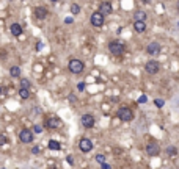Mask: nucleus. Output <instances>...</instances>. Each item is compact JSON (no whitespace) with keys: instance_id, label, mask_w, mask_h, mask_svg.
Instances as JSON below:
<instances>
[{"instance_id":"c85d7f7f","label":"nucleus","mask_w":179,"mask_h":169,"mask_svg":"<svg viewBox=\"0 0 179 169\" xmlns=\"http://www.w3.org/2000/svg\"><path fill=\"white\" fill-rule=\"evenodd\" d=\"M32 152H33V153H39V152H41V149H39V147H33Z\"/></svg>"},{"instance_id":"f3484780","label":"nucleus","mask_w":179,"mask_h":169,"mask_svg":"<svg viewBox=\"0 0 179 169\" xmlns=\"http://www.w3.org/2000/svg\"><path fill=\"white\" fill-rule=\"evenodd\" d=\"M135 20L144 22V20H146V13H144V11H137L135 13Z\"/></svg>"},{"instance_id":"9d476101","label":"nucleus","mask_w":179,"mask_h":169,"mask_svg":"<svg viewBox=\"0 0 179 169\" xmlns=\"http://www.w3.org/2000/svg\"><path fill=\"white\" fill-rule=\"evenodd\" d=\"M160 49H162V47H160L159 42H151V44L146 47V52H148L149 55H154V56H156V55L160 53Z\"/></svg>"},{"instance_id":"473e14b6","label":"nucleus","mask_w":179,"mask_h":169,"mask_svg":"<svg viewBox=\"0 0 179 169\" xmlns=\"http://www.w3.org/2000/svg\"><path fill=\"white\" fill-rule=\"evenodd\" d=\"M41 49H43V44L39 42V44H36V50H41Z\"/></svg>"},{"instance_id":"72a5a7b5","label":"nucleus","mask_w":179,"mask_h":169,"mask_svg":"<svg viewBox=\"0 0 179 169\" xmlns=\"http://www.w3.org/2000/svg\"><path fill=\"white\" fill-rule=\"evenodd\" d=\"M176 10L179 11V0H177V2H176Z\"/></svg>"},{"instance_id":"423d86ee","label":"nucleus","mask_w":179,"mask_h":169,"mask_svg":"<svg viewBox=\"0 0 179 169\" xmlns=\"http://www.w3.org/2000/svg\"><path fill=\"white\" fill-rule=\"evenodd\" d=\"M79 147H80V150H82V152L88 153V152H91V150H93V141H91V139H88V138H82V139H80V143H79Z\"/></svg>"},{"instance_id":"aec40b11","label":"nucleus","mask_w":179,"mask_h":169,"mask_svg":"<svg viewBox=\"0 0 179 169\" xmlns=\"http://www.w3.org/2000/svg\"><path fill=\"white\" fill-rule=\"evenodd\" d=\"M167 153L170 155V157H174V155H177V149H176V147H173V146H170L168 149H167Z\"/></svg>"},{"instance_id":"2f4dec72","label":"nucleus","mask_w":179,"mask_h":169,"mask_svg":"<svg viewBox=\"0 0 179 169\" xmlns=\"http://www.w3.org/2000/svg\"><path fill=\"white\" fill-rule=\"evenodd\" d=\"M0 144H6V136L5 135H2V143H0Z\"/></svg>"},{"instance_id":"20e7f679","label":"nucleus","mask_w":179,"mask_h":169,"mask_svg":"<svg viewBox=\"0 0 179 169\" xmlns=\"http://www.w3.org/2000/svg\"><path fill=\"white\" fill-rule=\"evenodd\" d=\"M19 141H20V143H24V144L32 143V141H33V132L32 130H27V129L20 130L19 132Z\"/></svg>"},{"instance_id":"6e6552de","label":"nucleus","mask_w":179,"mask_h":169,"mask_svg":"<svg viewBox=\"0 0 179 169\" xmlns=\"http://www.w3.org/2000/svg\"><path fill=\"white\" fill-rule=\"evenodd\" d=\"M159 152H160V147L156 143H148L146 144V153L149 157H156V155H159Z\"/></svg>"},{"instance_id":"1a4fd4ad","label":"nucleus","mask_w":179,"mask_h":169,"mask_svg":"<svg viewBox=\"0 0 179 169\" xmlns=\"http://www.w3.org/2000/svg\"><path fill=\"white\" fill-rule=\"evenodd\" d=\"M61 125H63V122L60 121L58 116H50L47 119V127H49V129H60Z\"/></svg>"},{"instance_id":"a878e982","label":"nucleus","mask_w":179,"mask_h":169,"mask_svg":"<svg viewBox=\"0 0 179 169\" xmlns=\"http://www.w3.org/2000/svg\"><path fill=\"white\" fill-rule=\"evenodd\" d=\"M77 89H79V91H83V89H85V83L80 82V83L77 84Z\"/></svg>"},{"instance_id":"7ed1b4c3","label":"nucleus","mask_w":179,"mask_h":169,"mask_svg":"<svg viewBox=\"0 0 179 169\" xmlns=\"http://www.w3.org/2000/svg\"><path fill=\"white\" fill-rule=\"evenodd\" d=\"M68 67H69V70L72 74H82L85 69V64L82 60H71L69 64H68Z\"/></svg>"},{"instance_id":"9b49d317","label":"nucleus","mask_w":179,"mask_h":169,"mask_svg":"<svg viewBox=\"0 0 179 169\" xmlns=\"http://www.w3.org/2000/svg\"><path fill=\"white\" fill-rule=\"evenodd\" d=\"M82 125H83L85 129H91V127H94V117L91 114H83L82 116Z\"/></svg>"},{"instance_id":"ddd939ff","label":"nucleus","mask_w":179,"mask_h":169,"mask_svg":"<svg viewBox=\"0 0 179 169\" xmlns=\"http://www.w3.org/2000/svg\"><path fill=\"white\" fill-rule=\"evenodd\" d=\"M47 10L46 8H43V6H38V8L35 10V17L36 19H39V20H44L46 17H47Z\"/></svg>"},{"instance_id":"412c9836","label":"nucleus","mask_w":179,"mask_h":169,"mask_svg":"<svg viewBox=\"0 0 179 169\" xmlns=\"http://www.w3.org/2000/svg\"><path fill=\"white\" fill-rule=\"evenodd\" d=\"M71 13H72V14H79V13H80V6H79L77 3L71 5Z\"/></svg>"},{"instance_id":"393cba45","label":"nucleus","mask_w":179,"mask_h":169,"mask_svg":"<svg viewBox=\"0 0 179 169\" xmlns=\"http://www.w3.org/2000/svg\"><path fill=\"white\" fill-rule=\"evenodd\" d=\"M33 132H35V133H41V132H43V127H41V125H35V127H33Z\"/></svg>"},{"instance_id":"2eb2a0df","label":"nucleus","mask_w":179,"mask_h":169,"mask_svg":"<svg viewBox=\"0 0 179 169\" xmlns=\"http://www.w3.org/2000/svg\"><path fill=\"white\" fill-rule=\"evenodd\" d=\"M134 30H135L137 33H143L144 30H146V24L140 22V20H135V22H134Z\"/></svg>"},{"instance_id":"dca6fc26","label":"nucleus","mask_w":179,"mask_h":169,"mask_svg":"<svg viewBox=\"0 0 179 169\" xmlns=\"http://www.w3.org/2000/svg\"><path fill=\"white\" fill-rule=\"evenodd\" d=\"M47 147H49L50 150H60V149H61L60 143H58V141H55V139H50L49 144H47Z\"/></svg>"},{"instance_id":"cd10ccee","label":"nucleus","mask_w":179,"mask_h":169,"mask_svg":"<svg viewBox=\"0 0 179 169\" xmlns=\"http://www.w3.org/2000/svg\"><path fill=\"white\" fill-rule=\"evenodd\" d=\"M101 168H102V169H112V166H110L108 163H102V165H101Z\"/></svg>"},{"instance_id":"6ab92c4d","label":"nucleus","mask_w":179,"mask_h":169,"mask_svg":"<svg viewBox=\"0 0 179 169\" xmlns=\"http://www.w3.org/2000/svg\"><path fill=\"white\" fill-rule=\"evenodd\" d=\"M19 96L22 97V99H29V97H30V91H29V89H25V88H20Z\"/></svg>"},{"instance_id":"0eeeda50","label":"nucleus","mask_w":179,"mask_h":169,"mask_svg":"<svg viewBox=\"0 0 179 169\" xmlns=\"http://www.w3.org/2000/svg\"><path fill=\"white\" fill-rule=\"evenodd\" d=\"M91 24L94 27H102L104 25V14H101L99 11H96L91 14Z\"/></svg>"},{"instance_id":"c9c22d12","label":"nucleus","mask_w":179,"mask_h":169,"mask_svg":"<svg viewBox=\"0 0 179 169\" xmlns=\"http://www.w3.org/2000/svg\"><path fill=\"white\" fill-rule=\"evenodd\" d=\"M50 2H57V0H50Z\"/></svg>"},{"instance_id":"c756f323","label":"nucleus","mask_w":179,"mask_h":169,"mask_svg":"<svg viewBox=\"0 0 179 169\" xmlns=\"http://www.w3.org/2000/svg\"><path fill=\"white\" fill-rule=\"evenodd\" d=\"M65 22H66V24H72V17H66Z\"/></svg>"},{"instance_id":"f704fd0d","label":"nucleus","mask_w":179,"mask_h":169,"mask_svg":"<svg viewBox=\"0 0 179 169\" xmlns=\"http://www.w3.org/2000/svg\"><path fill=\"white\" fill-rule=\"evenodd\" d=\"M143 2H144V3H149V2H151V0H143Z\"/></svg>"},{"instance_id":"bb28decb","label":"nucleus","mask_w":179,"mask_h":169,"mask_svg":"<svg viewBox=\"0 0 179 169\" xmlns=\"http://www.w3.org/2000/svg\"><path fill=\"white\" fill-rule=\"evenodd\" d=\"M146 100H148V99H146V96H140V97H138V103H144Z\"/></svg>"},{"instance_id":"5701e85b","label":"nucleus","mask_w":179,"mask_h":169,"mask_svg":"<svg viewBox=\"0 0 179 169\" xmlns=\"http://www.w3.org/2000/svg\"><path fill=\"white\" fill-rule=\"evenodd\" d=\"M20 88H25V89H29V88H30V82L27 80V79H25V80H22V82H20Z\"/></svg>"},{"instance_id":"f03ea898","label":"nucleus","mask_w":179,"mask_h":169,"mask_svg":"<svg viewBox=\"0 0 179 169\" xmlns=\"http://www.w3.org/2000/svg\"><path fill=\"white\" fill-rule=\"evenodd\" d=\"M108 50L112 55L120 56L124 53V44H121L120 41H112V42H108Z\"/></svg>"},{"instance_id":"f257e3e1","label":"nucleus","mask_w":179,"mask_h":169,"mask_svg":"<svg viewBox=\"0 0 179 169\" xmlns=\"http://www.w3.org/2000/svg\"><path fill=\"white\" fill-rule=\"evenodd\" d=\"M116 117L123 122H130L134 119V111L127 107H121L118 111H116Z\"/></svg>"},{"instance_id":"4be33fe9","label":"nucleus","mask_w":179,"mask_h":169,"mask_svg":"<svg viewBox=\"0 0 179 169\" xmlns=\"http://www.w3.org/2000/svg\"><path fill=\"white\" fill-rule=\"evenodd\" d=\"M96 161H98V163H105V155H102V153H98L96 155Z\"/></svg>"},{"instance_id":"7c9ffc66","label":"nucleus","mask_w":179,"mask_h":169,"mask_svg":"<svg viewBox=\"0 0 179 169\" xmlns=\"http://www.w3.org/2000/svg\"><path fill=\"white\" fill-rule=\"evenodd\" d=\"M66 160H68V163H69V165H72V163H74V160H72V157H71V155H69V157H68Z\"/></svg>"},{"instance_id":"f8f14e48","label":"nucleus","mask_w":179,"mask_h":169,"mask_svg":"<svg viewBox=\"0 0 179 169\" xmlns=\"http://www.w3.org/2000/svg\"><path fill=\"white\" fill-rule=\"evenodd\" d=\"M99 13L104 14V16H105V14H110V13H112V3H110V2H102L99 5Z\"/></svg>"},{"instance_id":"b1692460","label":"nucleus","mask_w":179,"mask_h":169,"mask_svg":"<svg viewBox=\"0 0 179 169\" xmlns=\"http://www.w3.org/2000/svg\"><path fill=\"white\" fill-rule=\"evenodd\" d=\"M154 103H156V107H157V108H162L163 105H165V102L162 100V99H156V100H154Z\"/></svg>"},{"instance_id":"e433bc0d","label":"nucleus","mask_w":179,"mask_h":169,"mask_svg":"<svg viewBox=\"0 0 179 169\" xmlns=\"http://www.w3.org/2000/svg\"><path fill=\"white\" fill-rule=\"evenodd\" d=\"M177 25H179V24H177Z\"/></svg>"},{"instance_id":"39448f33","label":"nucleus","mask_w":179,"mask_h":169,"mask_svg":"<svg viewBox=\"0 0 179 169\" xmlns=\"http://www.w3.org/2000/svg\"><path fill=\"white\" fill-rule=\"evenodd\" d=\"M159 69H160V64H159V61H156V60H151L148 61L146 64H144V70H146L148 74H157L159 72Z\"/></svg>"},{"instance_id":"4468645a","label":"nucleus","mask_w":179,"mask_h":169,"mask_svg":"<svg viewBox=\"0 0 179 169\" xmlns=\"http://www.w3.org/2000/svg\"><path fill=\"white\" fill-rule=\"evenodd\" d=\"M10 31H11L13 36H20V34H22V27H20L19 24H13L10 27Z\"/></svg>"},{"instance_id":"a211bd4d","label":"nucleus","mask_w":179,"mask_h":169,"mask_svg":"<svg viewBox=\"0 0 179 169\" xmlns=\"http://www.w3.org/2000/svg\"><path fill=\"white\" fill-rule=\"evenodd\" d=\"M10 75H11V77H19V75H20V67H19V66H13V67L10 69Z\"/></svg>"}]
</instances>
